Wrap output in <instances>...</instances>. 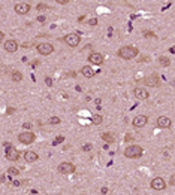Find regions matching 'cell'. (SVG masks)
Returning <instances> with one entry per match:
<instances>
[{
    "instance_id": "6da1fadb",
    "label": "cell",
    "mask_w": 175,
    "mask_h": 195,
    "mask_svg": "<svg viewBox=\"0 0 175 195\" xmlns=\"http://www.w3.org/2000/svg\"><path fill=\"white\" fill-rule=\"evenodd\" d=\"M138 54H139V51L135 46H123V48L118 49V57H121L124 60H132Z\"/></svg>"
},
{
    "instance_id": "7a4b0ae2",
    "label": "cell",
    "mask_w": 175,
    "mask_h": 195,
    "mask_svg": "<svg viewBox=\"0 0 175 195\" xmlns=\"http://www.w3.org/2000/svg\"><path fill=\"white\" fill-rule=\"evenodd\" d=\"M142 148L138 146V145H132V146H127L124 149V157L126 158H139L142 155Z\"/></svg>"
},
{
    "instance_id": "3957f363",
    "label": "cell",
    "mask_w": 175,
    "mask_h": 195,
    "mask_svg": "<svg viewBox=\"0 0 175 195\" xmlns=\"http://www.w3.org/2000/svg\"><path fill=\"white\" fill-rule=\"evenodd\" d=\"M63 40H65V43H66L67 46L73 48V46H77V45L79 43L81 37H79L78 33H69V34H66V36L63 37Z\"/></svg>"
},
{
    "instance_id": "277c9868",
    "label": "cell",
    "mask_w": 175,
    "mask_h": 195,
    "mask_svg": "<svg viewBox=\"0 0 175 195\" xmlns=\"http://www.w3.org/2000/svg\"><path fill=\"white\" fill-rule=\"evenodd\" d=\"M37 52H39L41 55H49V54H53L54 52V46L51 43H46V42H42L37 45Z\"/></svg>"
},
{
    "instance_id": "5b68a950",
    "label": "cell",
    "mask_w": 175,
    "mask_h": 195,
    "mask_svg": "<svg viewBox=\"0 0 175 195\" xmlns=\"http://www.w3.org/2000/svg\"><path fill=\"white\" fill-rule=\"evenodd\" d=\"M36 139V136L32 133V131H26V133H21L18 136V140L22 143V145H30V143H33Z\"/></svg>"
},
{
    "instance_id": "8992f818",
    "label": "cell",
    "mask_w": 175,
    "mask_h": 195,
    "mask_svg": "<svg viewBox=\"0 0 175 195\" xmlns=\"http://www.w3.org/2000/svg\"><path fill=\"white\" fill-rule=\"evenodd\" d=\"M58 171L61 174H72L75 171V165L72 162H61L58 165Z\"/></svg>"
},
{
    "instance_id": "52a82bcc",
    "label": "cell",
    "mask_w": 175,
    "mask_h": 195,
    "mask_svg": "<svg viewBox=\"0 0 175 195\" xmlns=\"http://www.w3.org/2000/svg\"><path fill=\"white\" fill-rule=\"evenodd\" d=\"M6 159H9V161H18L20 159V152L14 146L6 148Z\"/></svg>"
},
{
    "instance_id": "ba28073f",
    "label": "cell",
    "mask_w": 175,
    "mask_h": 195,
    "mask_svg": "<svg viewBox=\"0 0 175 195\" xmlns=\"http://www.w3.org/2000/svg\"><path fill=\"white\" fill-rule=\"evenodd\" d=\"M151 188L156 189V191H163L166 188V182L162 179V177H154L151 180Z\"/></svg>"
},
{
    "instance_id": "9c48e42d",
    "label": "cell",
    "mask_w": 175,
    "mask_h": 195,
    "mask_svg": "<svg viewBox=\"0 0 175 195\" xmlns=\"http://www.w3.org/2000/svg\"><path fill=\"white\" fill-rule=\"evenodd\" d=\"M89 63L90 64H96V66H101L103 63V55L99 54V52H93L89 55Z\"/></svg>"
},
{
    "instance_id": "30bf717a",
    "label": "cell",
    "mask_w": 175,
    "mask_h": 195,
    "mask_svg": "<svg viewBox=\"0 0 175 195\" xmlns=\"http://www.w3.org/2000/svg\"><path fill=\"white\" fill-rule=\"evenodd\" d=\"M159 84H160V79H159V76L156 73L145 77V85L147 86H159Z\"/></svg>"
},
{
    "instance_id": "8fae6325",
    "label": "cell",
    "mask_w": 175,
    "mask_h": 195,
    "mask_svg": "<svg viewBox=\"0 0 175 195\" xmlns=\"http://www.w3.org/2000/svg\"><path fill=\"white\" fill-rule=\"evenodd\" d=\"M29 10H30V5L29 3H17L15 5V12L18 15H26V14H29Z\"/></svg>"
},
{
    "instance_id": "7c38bea8",
    "label": "cell",
    "mask_w": 175,
    "mask_h": 195,
    "mask_svg": "<svg viewBox=\"0 0 175 195\" xmlns=\"http://www.w3.org/2000/svg\"><path fill=\"white\" fill-rule=\"evenodd\" d=\"M148 122V118L145 115H138V116H135V119H133V127H136V128H141V127H144L145 124Z\"/></svg>"
},
{
    "instance_id": "4fadbf2b",
    "label": "cell",
    "mask_w": 175,
    "mask_h": 195,
    "mask_svg": "<svg viewBox=\"0 0 175 195\" xmlns=\"http://www.w3.org/2000/svg\"><path fill=\"white\" fill-rule=\"evenodd\" d=\"M172 122L169 118H166V116H160V118L157 119V127L159 128H171Z\"/></svg>"
},
{
    "instance_id": "5bb4252c",
    "label": "cell",
    "mask_w": 175,
    "mask_h": 195,
    "mask_svg": "<svg viewBox=\"0 0 175 195\" xmlns=\"http://www.w3.org/2000/svg\"><path fill=\"white\" fill-rule=\"evenodd\" d=\"M5 49H6V52L14 54V52H17V49H18V43H17L15 40H6Z\"/></svg>"
},
{
    "instance_id": "9a60e30c",
    "label": "cell",
    "mask_w": 175,
    "mask_h": 195,
    "mask_svg": "<svg viewBox=\"0 0 175 195\" xmlns=\"http://www.w3.org/2000/svg\"><path fill=\"white\" fill-rule=\"evenodd\" d=\"M135 97L139 100H147L148 98V91L145 88H135Z\"/></svg>"
},
{
    "instance_id": "2e32d148",
    "label": "cell",
    "mask_w": 175,
    "mask_h": 195,
    "mask_svg": "<svg viewBox=\"0 0 175 195\" xmlns=\"http://www.w3.org/2000/svg\"><path fill=\"white\" fill-rule=\"evenodd\" d=\"M37 153L36 152H33V150H27L26 153H24V159H26L27 162H34V161H37Z\"/></svg>"
},
{
    "instance_id": "e0dca14e",
    "label": "cell",
    "mask_w": 175,
    "mask_h": 195,
    "mask_svg": "<svg viewBox=\"0 0 175 195\" xmlns=\"http://www.w3.org/2000/svg\"><path fill=\"white\" fill-rule=\"evenodd\" d=\"M81 73H82V76H85V77H93L94 76V70L90 67V66H84L82 69H81Z\"/></svg>"
},
{
    "instance_id": "ac0fdd59",
    "label": "cell",
    "mask_w": 175,
    "mask_h": 195,
    "mask_svg": "<svg viewBox=\"0 0 175 195\" xmlns=\"http://www.w3.org/2000/svg\"><path fill=\"white\" fill-rule=\"evenodd\" d=\"M102 139H103L106 143H114V141H115V137H114V134H112V133H103V134H102Z\"/></svg>"
},
{
    "instance_id": "d6986e66",
    "label": "cell",
    "mask_w": 175,
    "mask_h": 195,
    "mask_svg": "<svg viewBox=\"0 0 175 195\" xmlns=\"http://www.w3.org/2000/svg\"><path fill=\"white\" fill-rule=\"evenodd\" d=\"M11 79L14 81V82H20V81H22V75H21L20 72L15 70V72H12V73H11Z\"/></svg>"
},
{
    "instance_id": "ffe728a7",
    "label": "cell",
    "mask_w": 175,
    "mask_h": 195,
    "mask_svg": "<svg viewBox=\"0 0 175 195\" xmlns=\"http://www.w3.org/2000/svg\"><path fill=\"white\" fill-rule=\"evenodd\" d=\"M91 121H93V124H94V125H101V124H102V121H103V118H102L101 115H93Z\"/></svg>"
},
{
    "instance_id": "44dd1931",
    "label": "cell",
    "mask_w": 175,
    "mask_h": 195,
    "mask_svg": "<svg viewBox=\"0 0 175 195\" xmlns=\"http://www.w3.org/2000/svg\"><path fill=\"white\" fill-rule=\"evenodd\" d=\"M159 63L162 64V66L168 67L169 64H171V60H169V58H166V57H160V58H159Z\"/></svg>"
},
{
    "instance_id": "7402d4cb",
    "label": "cell",
    "mask_w": 175,
    "mask_h": 195,
    "mask_svg": "<svg viewBox=\"0 0 175 195\" xmlns=\"http://www.w3.org/2000/svg\"><path fill=\"white\" fill-rule=\"evenodd\" d=\"M8 173H9V176H17V174H20V170L15 168V167H11L8 170Z\"/></svg>"
},
{
    "instance_id": "603a6c76",
    "label": "cell",
    "mask_w": 175,
    "mask_h": 195,
    "mask_svg": "<svg viewBox=\"0 0 175 195\" xmlns=\"http://www.w3.org/2000/svg\"><path fill=\"white\" fill-rule=\"evenodd\" d=\"M48 124L57 125V124H60V118H57V116H53V118H49V119H48Z\"/></svg>"
},
{
    "instance_id": "cb8c5ba5",
    "label": "cell",
    "mask_w": 175,
    "mask_h": 195,
    "mask_svg": "<svg viewBox=\"0 0 175 195\" xmlns=\"http://www.w3.org/2000/svg\"><path fill=\"white\" fill-rule=\"evenodd\" d=\"M57 3H58V5H67L69 0H57Z\"/></svg>"
},
{
    "instance_id": "d4e9b609",
    "label": "cell",
    "mask_w": 175,
    "mask_h": 195,
    "mask_svg": "<svg viewBox=\"0 0 175 195\" xmlns=\"http://www.w3.org/2000/svg\"><path fill=\"white\" fill-rule=\"evenodd\" d=\"M145 36H147V37H154V39H156V34H154V33H151V31H147V33H145Z\"/></svg>"
},
{
    "instance_id": "484cf974",
    "label": "cell",
    "mask_w": 175,
    "mask_h": 195,
    "mask_svg": "<svg viewBox=\"0 0 175 195\" xmlns=\"http://www.w3.org/2000/svg\"><path fill=\"white\" fill-rule=\"evenodd\" d=\"M48 6L45 5V3H39V5H37V9H46Z\"/></svg>"
},
{
    "instance_id": "4316f807",
    "label": "cell",
    "mask_w": 175,
    "mask_h": 195,
    "mask_svg": "<svg viewBox=\"0 0 175 195\" xmlns=\"http://www.w3.org/2000/svg\"><path fill=\"white\" fill-rule=\"evenodd\" d=\"M82 149H84V150H85V152H89V150H90V149H91V145H90V143H89V145H85V146H84V148H82Z\"/></svg>"
},
{
    "instance_id": "83f0119b",
    "label": "cell",
    "mask_w": 175,
    "mask_h": 195,
    "mask_svg": "<svg viewBox=\"0 0 175 195\" xmlns=\"http://www.w3.org/2000/svg\"><path fill=\"white\" fill-rule=\"evenodd\" d=\"M45 82H46V85H53V81H51V77H45Z\"/></svg>"
},
{
    "instance_id": "f1b7e54d",
    "label": "cell",
    "mask_w": 175,
    "mask_h": 195,
    "mask_svg": "<svg viewBox=\"0 0 175 195\" xmlns=\"http://www.w3.org/2000/svg\"><path fill=\"white\" fill-rule=\"evenodd\" d=\"M22 127L27 128V130H30V128H32V124H30V122H26V124H22Z\"/></svg>"
},
{
    "instance_id": "f546056e",
    "label": "cell",
    "mask_w": 175,
    "mask_h": 195,
    "mask_svg": "<svg viewBox=\"0 0 175 195\" xmlns=\"http://www.w3.org/2000/svg\"><path fill=\"white\" fill-rule=\"evenodd\" d=\"M22 183V182H18V180H15V182H12V185H14V186H20Z\"/></svg>"
},
{
    "instance_id": "4dcf8cb0",
    "label": "cell",
    "mask_w": 175,
    "mask_h": 195,
    "mask_svg": "<svg viewBox=\"0 0 175 195\" xmlns=\"http://www.w3.org/2000/svg\"><path fill=\"white\" fill-rule=\"evenodd\" d=\"M97 24V20L94 18V20H90V25H96Z\"/></svg>"
},
{
    "instance_id": "1f68e13d",
    "label": "cell",
    "mask_w": 175,
    "mask_h": 195,
    "mask_svg": "<svg viewBox=\"0 0 175 195\" xmlns=\"http://www.w3.org/2000/svg\"><path fill=\"white\" fill-rule=\"evenodd\" d=\"M60 141H63V137H57V139H56V141H54V143H60Z\"/></svg>"
},
{
    "instance_id": "d6a6232c",
    "label": "cell",
    "mask_w": 175,
    "mask_h": 195,
    "mask_svg": "<svg viewBox=\"0 0 175 195\" xmlns=\"http://www.w3.org/2000/svg\"><path fill=\"white\" fill-rule=\"evenodd\" d=\"M6 113H8V115H11V113H14V109H12V107H9V109H8V112H6Z\"/></svg>"
},
{
    "instance_id": "836d02e7",
    "label": "cell",
    "mask_w": 175,
    "mask_h": 195,
    "mask_svg": "<svg viewBox=\"0 0 175 195\" xmlns=\"http://www.w3.org/2000/svg\"><path fill=\"white\" fill-rule=\"evenodd\" d=\"M129 140H132V136H130V134L126 136V141H129Z\"/></svg>"
},
{
    "instance_id": "e575fe53",
    "label": "cell",
    "mask_w": 175,
    "mask_h": 195,
    "mask_svg": "<svg viewBox=\"0 0 175 195\" xmlns=\"http://www.w3.org/2000/svg\"><path fill=\"white\" fill-rule=\"evenodd\" d=\"M169 52H172V54H175V46H172V48L169 49Z\"/></svg>"
},
{
    "instance_id": "d590c367",
    "label": "cell",
    "mask_w": 175,
    "mask_h": 195,
    "mask_svg": "<svg viewBox=\"0 0 175 195\" xmlns=\"http://www.w3.org/2000/svg\"><path fill=\"white\" fill-rule=\"evenodd\" d=\"M37 20H39L41 22H44V21H45V17H39V18H37Z\"/></svg>"
}]
</instances>
